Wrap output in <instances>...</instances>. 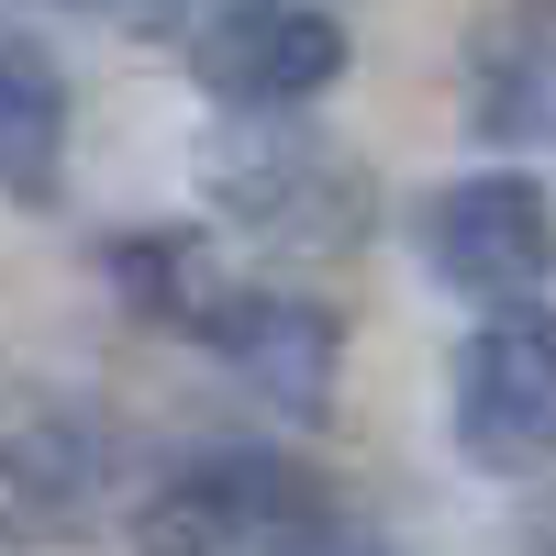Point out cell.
<instances>
[{
    "mask_svg": "<svg viewBox=\"0 0 556 556\" xmlns=\"http://www.w3.org/2000/svg\"><path fill=\"white\" fill-rule=\"evenodd\" d=\"M78 12H123V23H190V0H78Z\"/></svg>",
    "mask_w": 556,
    "mask_h": 556,
    "instance_id": "obj_9",
    "label": "cell"
},
{
    "mask_svg": "<svg viewBox=\"0 0 556 556\" xmlns=\"http://www.w3.org/2000/svg\"><path fill=\"white\" fill-rule=\"evenodd\" d=\"M545 556H556V545H545Z\"/></svg>",
    "mask_w": 556,
    "mask_h": 556,
    "instance_id": "obj_10",
    "label": "cell"
},
{
    "mask_svg": "<svg viewBox=\"0 0 556 556\" xmlns=\"http://www.w3.org/2000/svg\"><path fill=\"white\" fill-rule=\"evenodd\" d=\"M424 256H434L445 290H468V301H523V290H545V278H556V201H545V178L479 167V178H456V190H434Z\"/></svg>",
    "mask_w": 556,
    "mask_h": 556,
    "instance_id": "obj_3",
    "label": "cell"
},
{
    "mask_svg": "<svg viewBox=\"0 0 556 556\" xmlns=\"http://www.w3.org/2000/svg\"><path fill=\"white\" fill-rule=\"evenodd\" d=\"M468 112L501 146H556V12H501L468 56Z\"/></svg>",
    "mask_w": 556,
    "mask_h": 556,
    "instance_id": "obj_6",
    "label": "cell"
},
{
    "mask_svg": "<svg viewBox=\"0 0 556 556\" xmlns=\"http://www.w3.org/2000/svg\"><path fill=\"white\" fill-rule=\"evenodd\" d=\"M190 67L223 101L290 112V101H323V89L345 78V23L323 12V0H212L190 23Z\"/></svg>",
    "mask_w": 556,
    "mask_h": 556,
    "instance_id": "obj_4",
    "label": "cell"
},
{
    "mask_svg": "<svg viewBox=\"0 0 556 556\" xmlns=\"http://www.w3.org/2000/svg\"><path fill=\"white\" fill-rule=\"evenodd\" d=\"M278 556H390L379 534H345V523H312L301 545H278Z\"/></svg>",
    "mask_w": 556,
    "mask_h": 556,
    "instance_id": "obj_8",
    "label": "cell"
},
{
    "mask_svg": "<svg viewBox=\"0 0 556 556\" xmlns=\"http://www.w3.org/2000/svg\"><path fill=\"white\" fill-rule=\"evenodd\" d=\"M445 434H456V456H479L501 479L556 456V312H501L456 345Z\"/></svg>",
    "mask_w": 556,
    "mask_h": 556,
    "instance_id": "obj_1",
    "label": "cell"
},
{
    "mask_svg": "<svg viewBox=\"0 0 556 556\" xmlns=\"http://www.w3.org/2000/svg\"><path fill=\"white\" fill-rule=\"evenodd\" d=\"M190 334L235 367V379L278 412H323L334 401V356H345V323L323 301H267V290H201Z\"/></svg>",
    "mask_w": 556,
    "mask_h": 556,
    "instance_id": "obj_5",
    "label": "cell"
},
{
    "mask_svg": "<svg viewBox=\"0 0 556 556\" xmlns=\"http://www.w3.org/2000/svg\"><path fill=\"white\" fill-rule=\"evenodd\" d=\"M67 178V78L34 34H0V190L56 201Z\"/></svg>",
    "mask_w": 556,
    "mask_h": 556,
    "instance_id": "obj_7",
    "label": "cell"
},
{
    "mask_svg": "<svg viewBox=\"0 0 556 556\" xmlns=\"http://www.w3.org/2000/svg\"><path fill=\"white\" fill-rule=\"evenodd\" d=\"M312 523H334L323 490H312V468L245 445V456H201V468L146 513V556H278Z\"/></svg>",
    "mask_w": 556,
    "mask_h": 556,
    "instance_id": "obj_2",
    "label": "cell"
}]
</instances>
